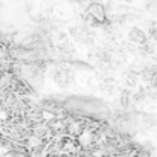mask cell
I'll list each match as a JSON object with an SVG mask.
<instances>
[{
	"mask_svg": "<svg viewBox=\"0 0 157 157\" xmlns=\"http://www.w3.org/2000/svg\"><path fill=\"white\" fill-rule=\"evenodd\" d=\"M87 14L92 15L98 23H104L107 21V9L104 5L98 3V2H92L87 8Z\"/></svg>",
	"mask_w": 157,
	"mask_h": 157,
	"instance_id": "6da1fadb",
	"label": "cell"
},
{
	"mask_svg": "<svg viewBox=\"0 0 157 157\" xmlns=\"http://www.w3.org/2000/svg\"><path fill=\"white\" fill-rule=\"evenodd\" d=\"M147 34L142 31V29H139V28H133L131 31H130V40L134 43V44H145L147 43Z\"/></svg>",
	"mask_w": 157,
	"mask_h": 157,
	"instance_id": "7a4b0ae2",
	"label": "cell"
},
{
	"mask_svg": "<svg viewBox=\"0 0 157 157\" xmlns=\"http://www.w3.org/2000/svg\"><path fill=\"white\" fill-rule=\"evenodd\" d=\"M63 153L64 154H75L78 153V145L72 139H63Z\"/></svg>",
	"mask_w": 157,
	"mask_h": 157,
	"instance_id": "3957f363",
	"label": "cell"
},
{
	"mask_svg": "<svg viewBox=\"0 0 157 157\" xmlns=\"http://www.w3.org/2000/svg\"><path fill=\"white\" fill-rule=\"evenodd\" d=\"M41 121L53 122V121H56V114L52 111H48V110H41Z\"/></svg>",
	"mask_w": 157,
	"mask_h": 157,
	"instance_id": "277c9868",
	"label": "cell"
},
{
	"mask_svg": "<svg viewBox=\"0 0 157 157\" xmlns=\"http://www.w3.org/2000/svg\"><path fill=\"white\" fill-rule=\"evenodd\" d=\"M125 2H127V3H133V0H125Z\"/></svg>",
	"mask_w": 157,
	"mask_h": 157,
	"instance_id": "5b68a950",
	"label": "cell"
},
{
	"mask_svg": "<svg viewBox=\"0 0 157 157\" xmlns=\"http://www.w3.org/2000/svg\"><path fill=\"white\" fill-rule=\"evenodd\" d=\"M0 35H2V34H0Z\"/></svg>",
	"mask_w": 157,
	"mask_h": 157,
	"instance_id": "8992f818",
	"label": "cell"
}]
</instances>
